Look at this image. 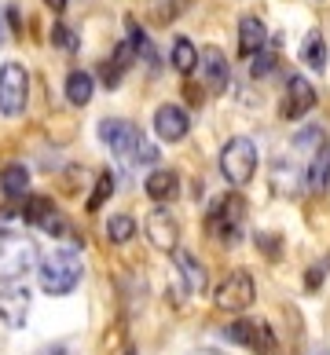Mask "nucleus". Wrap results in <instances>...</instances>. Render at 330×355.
<instances>
[{"label": "nucleus", "mask_w": 330, "mask_h": 355, "mask_svg": "<svg viewBox=\"0 0 330 355\" xmlns=\"http://www.w3.org/2000/svg\"><path fill=\"white\" fill-rule=\"evenodd\" d=\"M254 297H257V286H254V275L249 271H228L220 279V286H217V293H213V300H217V308L220 311H231V315H239V311H246L249 304H254Z\"/></svg>", "instance_id": "obj_6"}, {"label": "nucleus", "mask_w": 330, "mask_h": 355, "mask_svg": "<svg viewBox=\"0 0 330 355\" xmlns=\"http://www.w3.org/2000/svg\"><path fill=\"white\" fill-rule=\"evenodd\" d=\"M264 44H268V30H264V22L257 15H242V22H239V55L254 59Z\"/></svg>", "instance_id": "obj_13"}, {"label": "nucleus", "mask_w": 330, "mask_h": 355, "mask_svg": "<svg viewBox=\"0 0 330 355\" xmlns=\"http://www.w3.org/2000/svg\"><path fill=\"white\" fill-rule=\"evenodd\" d=\"M188 132H191V117H188L183 107H176V103H162V107L154 110V136L162 143H180Z\"/></svg>", "instance_id": "obj_11"}, {"label": "nucleus", "mask_w": 330, "mask_h": 355, "mask_svg": "<svg viewBox=\"0 0 330 355\" xmlns=\"http://www.w3.org/2000/svg\"><path fill=\"white\" fill-rule=\"evenodd\" d=\"M26 319H30V289L19 282L4 286L0 289V322L19 330V326H26Z\"/></svg>", "instance_id": "obj_12"}, {"label": "nucleus", "mask_w": 330, "mask_h": 355, "mask_svg": "<svg viewBox=\"0 0 330 355\" xmlns=\"http://www.w3.org/2000/svg\"><path fill=\"white\" fill-rule=\"evenodd\" d=\"M169 62H173L176 73H195V62H198V48L188 41V37H176L173 51H169Z\"/></svg>", "instance_id": "obj_22"}, {"label": "nucleus", "mask_w": 330, "mask_h": 355, "mask_svg": "<svg viewBox=\"0 0 330 355\" xmlns=\"http://www.w3.org/2000/svg\"><path fill=\"white\" fill-rule=\"evenodd\" d=\"M41 355H70L66 348H48V352H41Z\"/></svg>", "instance_id": "obj_36"}, {"label": "nucleus", "mask_w": 330, "mask_h": 355, "mask_svg": "<svg viewBox=\"0 0 330 355\" xmlns=\"http://www.w3.org/2000/svg\"><path fill=\"white\" fill-rule=\"evenodd\" d=\"M301 62H305L308 70H315V73L327 67V41H323L320 30H312L305 37V44H301Z\"/></svg>", "instance_id": "obj_20"}, {"label": "nucleus", "mask_w": 330, "mask_h": 355, "mask_svg": "<svg viewBox=\"0 0 330 355\" xmlns=\"http://www.w3.org/2000/svg\"><path fill=\"white\" fill-rule=\"evenodd\" d=\"M143 231H147L151 245L162 249V253H173L176 242H180V223L169 209H151L147 220H143Z\"/></svg>", "instance_id": "obj_8"}, {"label": "nucleus", "mask_w": 330, "mask_h": 355, "mask_svg": "<svg viewBox=\"0 0 330 355\" xmlns=\"http://www.w3.org/2000/svg\"><path fill=\"white\" fill-rule=\"evenodd\" d=\"M0 44H4V33H0Z\"/></svg>", "instance_id": "obj_37"}, {"label": "nucleus", "mask_w": 330, "mask_h": 355, "mask_svg": "<svg viewBox=\"0 0 330 355\" xmlns=\"http://www.w3.org/2000/svg\"><path fill=\"white\" fill-rule=\"evenodd\" d=\"M173 260H176V271L183 275V286H188L191 293H202V289H206V268L198 264V257L176 245L173 249Z\"/></svg>", "instance_id": "obj_16"}, {"label": "nucleus", "mask_w": 330, "mask_h": 355, "mask_svg": "<svg viewBox=\"0 0 330 355\" xmlns=\"http://www.w3.org/2000/svg\"><path fill=\"white\" fill-rule=\"evenodd\" d=\"M254 348H257V355H279V340H275V334H272V326H254Z\"/></svg>", "instance_id": "obj_26"}, {"label": "nucleus", "mask_w": 330, "mask_h": 355, "mask_svg": "<svg viewBox=\"0 0 330 355\" xmlns=\"http://www.w3.org/2000/svg\"><path fill=\"white\" fill-rule=\"evenodd\" d=\"M257 242L264 245V253H268V257H275V245H279V242H275L272 234H257Z\"/></svg>", "instance_id": "obj_34"}, {"label": "nucleus", "mask_w": 330, "mask_h": 355, "mask_svg": "<svg viewBox=\"0 0 330 355\" xmlns=\"http://www.w3.org/2000/svg\"><path fill=\"white\" fill-rule=\"evenodd\" d=\"M37 260H41V253H37L33 239H22V234H0V282L11 286V282H22L26 275H30L37 268Z\"/></svg>", "instance_id": "obj_2"}, {"label": "nucleus", "mask_w": 330, "mask_h": 355, "mask_svg": "<svg viewBox=\"0 0 330 355\" xmlns=\"http://www.w3.org/2000/svg\"><path fill=\"white\" fill-rule=\"evenodd\" d=\"M81 275H85V264L77 257V249H51L37 260V282L48 297H66L81 286Z\"/></svg>", "instance_id": "obj_1"}, {"label": "nucleus", "mask_w": 330, "mask_h": 355, "mask_svg": "<svg viewBox=\"0 0 330 355\" xmlns=\"http://www.w3.org/2000/svg\"><path fill=\"white\" fill-rule=\"evenodd\" d=\"M41 231H48V234H66V220L59 216V209H56V213H51V216L41 223Z\"/></svg>", "instance_id": "obj_31"}, {"label": "nucleus", "mask_w": 330, "mask_h": 355, "mask_svg": "<svg viewBox=\"0 0 330 355\" xmlns=\"http://www.w3.org/2000/svg\"><path fill=\"white\" fill-rule=\"evenodd\" d=\"M323 139H327V136H323L320 125H305V128L294 136V147H301V150H320V147H327Z\"/></svg>", "instance_id": "obj_27"}, {"label": "nucleus", "mask_w": 330, "mask_h": 355, "mask_svg": "<svg viewBox=\"0 0 330 355\" xmlns=\"http://www.w3.org/2000/svg\"><path fill=\"white\" fill-rule=\"evenodd\" d=\"M228 337L235 340V345H254V326H249V322H235V326H228Z\"/></svg>", "instance_id": "obj_29"}, {"label": "nucleus", "mask_w": 330, "mask_h": 355, "mask_svg": "<svg viewBox=\"0 0 330 355\" xmlns=\"http://www.w3.org/2000/svg\"><path fill=\"white\" fill-rule=\"evenodd\" d=\"M327 264H330V260H323V264L320 268H308V289H320V282H323V271H327Z\"/></svg>", "instance_id": "obj_32"}, {"label": "nucleus", "mask_w": 330, "mask_h": 355, "mask_svg": "<svg viewBox=\"0 0 330 355\" xmlns=\"http://www.w3.org/2000/svg\"><path fill=\"white\" fill-rule=\"evenodd\" d=\"M51 44H59L63 51H77V48H81V37H77L74 30H66V26L59 22L56 30H51Z\"/></svg>", "instance_id": "obj_28"}, {"label": "nucleus", "mask_w": 330, "mask_h": 355, "mask_svg": "<svg viewBox=\"0 0 330 355\" xmlns=\"http://www.w3.org/2000/svg\"><path fill=\"white\" fill-rule=\"evenodd\" d=\"M4 19H8V26H11V33H22V22H19V8L11 4L8 11H4Z\"/></svg>", "instance_id": "obj_33"}, {"label": "nucleus", "mask_w": 330, "mask_h": 355, "mask_svg": "<svg viewBox=\"0 0 330 355\" xmlns=\"http://www.w3.org/2000/svg\"><path fill=\"white\" fill-rule=\"evenodd\" d=\"M0 191H4V198L22 202L26 194H30V168L19 165V162L4 165V168H0Z\"/></svg>", "instance_id": "obj_15"}, {"label": "nucleus", "mask_w": 330, "mask_h": 355, "mask_svg": "<svg viewBox=\"0 0 330 355\" xmlns=\"http://www.w3.org/2000/svg\"><path fill=\"white\" fill-rule=\"evenodd\" d=\"M143 191H147V198H154V202H173L176 191H180V176L173 168H151V176L143 180Z\"/></svg>", "instance_id": "obj_14"}, {"label": "nucleus", "mask_w": 330, "mask_h": 355, "mask_svg": "<svg viewBox=\"0 0 330 355\" xmlns=\"http://www.w3.org/2000/svg\"><path fill=\"white\" fill-rule=\"evenodd\" d=\"M132 234H136V220H132L129 213H114V216L107 220V239H110V242L125 245Z\"/></svg>", "instance_id": "obj_23"}, {"label": "nucleus", "mask_w": 330, "mask_h": 355, "mask_svg": "<svg viewBox=\"0 0 330 355\" xmlns=\"http://www.w3.org/2000/svg\"><path fill=\"white\" fill-rule=\"evenodd\" d=\"M242 216H246V205H242L239 194H224V198L209 209L206 227H209V234H213L217 242L235 245V242H239V234H242Z\"/></svg>", "instance_id": "obj_4"}, {"label": "nucleus", "mask_w": 330, "mask_h": 355, "mask_svg": "<svg viewBox=\"0 0 330 355\" xmlns=\"http://www.w3.org/2000/svg\"><path fill=\"white\" fill-rule=\"evenodd\" d=\"M30 103V70L22 62H4L0 67V114L19 117Z\"/></svg>", "instance_id": "obj_5"}, {"label": "nucleus", "mask_w": 330, "mask_h": 355, "mask_svg": "<svg viewBox=\"0 0 330 355\" xmlns=\"http://www.w3.org/2000/svg\"><path fill=\"white\" fill-rule=\"evenodd\" d=\"M125 355H136V352H125Z\"/></svg>", "instance_id": "obj_38"}, {"label": "nucleus", "mask_w": 330, "mask_h": 355, "mask_svg": "<svg viewBox=\"0 0 330 355\" xmlns=\"http://www.w3.org/2000/svg\"><path fill=\"white\" fill-rule=\"evenodd\" d=\"M92 92H96V77H92L88 70H70L66 73V99H70L74 107H88Z\"/></svg>", "instance_id": "obj_17"}, {"label": "nucleus", "mask_w": 330, "mask_h": 355, "mask_svg": "<svg viewBox=\"0 0 330 355\" xmlns=\"http://www.w3.org/2000/svg\"><path fill=\"white\" fill-rule=\"evenodd\" d=\"M195 70H198V81L206 85V92H224V88H228V81H231L228 59H224L220 48H202V51H198Z\"/></svg>", "instance_id": "obj_10"}, {"label": "nucleus", "mask_w": 330, "mask_h": 355, "mask_svg": "<svg viewBox=\"0 0 330 355\" xmlns=\"http://www.w3.org/2000/svg\"><path fill=\"white\" fill-rule=\"evenodd\" d=\"M132 59H136V55H132V44H129V41L117 44L114 59L103 62V85H107V88H117V85H122V77H125V70L132 67Z\"/></svg>", "instance_id": "obj_19"}, {"label": "nucleus", "mask_w": 330, "mask_h": 355, "mask_svg": "<svg viewBox=\"0 0 330 355\" xmlns=\"http://www.w3.org/2000/svg\"><path fill=\"white\" fill-rule=\"evenodd\" d=\"M99 139L107 143L117 157H125V162H129V154L136 150V143L143 139V132L132 121H125V117H103V121H99Z\"/></svg>", "instance_id": "obj_7"}, {"label": "nucleus", "mask_w": 330, "mask_h": 355, "mask_svg": "<svg viewBox=\"0 0 330 355\" xmlns=\"http://www.w3.org/2000/svg\"><path fill=\"white\" fill-rule=\"evenodd\" d=\"M19 220H22V216L15 213V209H0V234H11Z\"/></svg>", "instance_id": "obj_30"}, {"label": "nucleus", "mask_w": 330, "mask_h": 355, "mask_svg": "<svg viewBox=\"0 0 330 355\" xmlns=\"http://www.w3.org/2000/svg\"><path fill=\"white\" fill-rule=\"evenodd\" d=\"M110 194H114V173H99L96 191H92V198H88V213H99L103 202H107Z\"/></svg>", "instance_id": "obj_24"}, {"label": "nucleus", "mask_w": 330, "mask_h": 355, "mask_svg": "<svg viewBox=\"0 0 330 355\" xmlns=\"http://www.w3.org/2000/svg\"><path fill=\"white\" fill-rule=\"evenodd\" d=\"M312 107H315V88H312L301 73H290V77H286V92H283L279 114L286 117V121H297V117H305Z\"/></svg>", "instance_id": "obj_9"}, {"label": "nucleus", "mask_w": 330, "mask_h": 355, "mask_svg": "<svg viewBox=\"0 0 330 355\" xmlns=\"http://www.w3.org/2000/svg\"><path fill=\"white\" fill-rule=\"evenodd\" d=\"M327 183H330V147H320V150L312 154V162H308L305 187L312 194H320V191H327Z\"/></svg>", "instance_id": "obj_18"}, {"label": "nucleus", "mask_w": 330, "mask_h": 355, "mask_svg": "<svg viewBox=\"0 0 330 355\" xmlns=\"http://www.w3.org/2000/svg\"><path fill=\"white\" fill-rule=\"evenodd\" d=\"M272 70H275V51H272L268 44H264V48L257 51V55L249 59V77H254V81H261V77H268Z\"/></svg>", "instance_id": "obj_25"}, {"label": "nucleus", "mask_w": 330, "mask_h": 355, "mask_svg": "<svg viewBox=\"0 0 330 355\" xmlns=\"http://www.w3.org/2000/svg\"><path fill=\"white\" fill-rule=\"evenodd\" d=\"M44 4H48V8H51V11H63V8H66V4H70V0H44Z\"/></svg>", "instance_id": "obj_35"}, {"label": "nucleus", "mask_w": 330, "mask_h": 355, "mask_svg": "<svg viewBox=\"0 0 330 355\" xmlns=\"http://www.w3.org/2000/svg\"><path fill=\"white\" fill-rule=\"evenodd\" d=\"M51 213H56V205H51V198H44V194H26L22 198V223L41 227Z\"/></svg>", "instance_id": "obj_21"}, {"label": "nucleus", "mask_w": 330, "mask_h": 355, "mask_svg": "<svg viewBox=\"0 0 330 355\" xmlns=\"http://www.w3.org/2000/svg\"><path fill=\"white\" fill-rule=\"evenodd\" d=\"M257 173V143L249 136H235L224 143L220 150V176L231 183V187H246Z\"/></svg>", "instance_id": "obj_3"}, {"label": "nucleus", "mask_w": 330, "mask_h": 355, "mask_svg": "<svg viewBox=\"0 0 330 355\" xmlns=\"http://www.w3.org/2000/svg\"><path fill=\"white\" fill-rule=\"evenodd\" d=\"M323 355H327V352H323Z\"/></svg>", "instance_id": "obj_39"}]
</instances>
